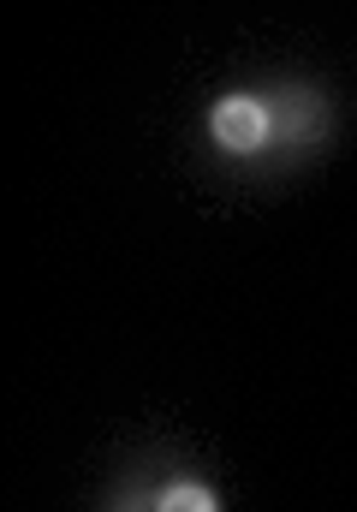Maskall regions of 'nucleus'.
Instances as JSON below:
<instances>
[{"instance_id": "f257e3e1", "label": "nucleus", "mask_w": 357, "mask_h": 512, "mask_svg": "<svg viewBox=\"0 0 357 512\" xmlns=\"http://www.w3.org/2000/svg\"><path fill=\"white\" fill-rule=\"evenodd\" d=\"M209 137H215L227 155H256V149H268V137H274V114H268L262 96H221L215 114H209Z\"/></svg>"}, {"instance_id": "f03ea898", "label": "nucleus", "mask_w": 357, "mask_h": 512, "mask_svg": "<svg viewBox=\"0 0 357 512\" xmlns=\"http://www.w3.org/2000/svg\"><path fill=\"white\" fill-rule=\"evenodd\" d=\"M155 512H221V507H215V495H209L203 483H167L161 501H155Z\"/></svg>"}]
</instances>
